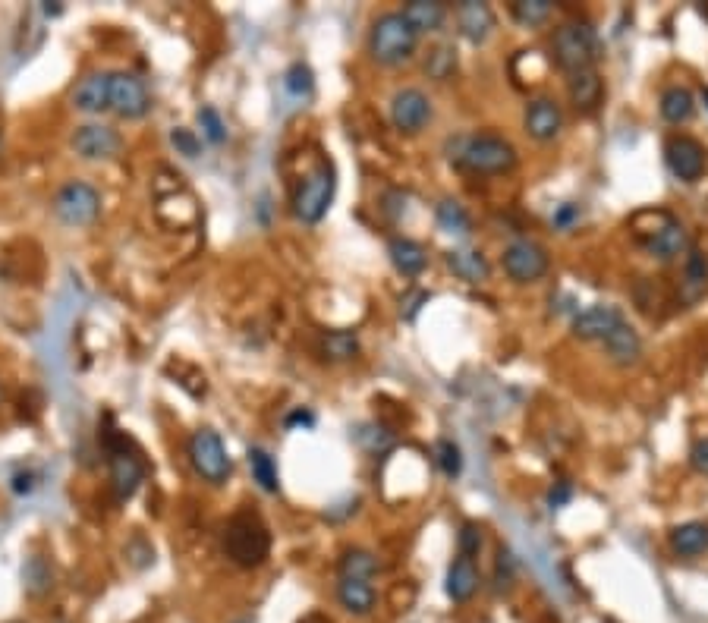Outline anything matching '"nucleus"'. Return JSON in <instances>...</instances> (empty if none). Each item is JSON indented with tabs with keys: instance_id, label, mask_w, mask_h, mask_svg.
<instances>
[{
	"instance_id": "aec40b11",
	"label": "nucleus",
	"mask_w": 708,
	"mask_h": 623,
	"mask_svg": "<svg viewBox=\"0 0 708 623\" xmlns=\"http://www.w3.org/2000/svg\"><path fill=\"white\" fill-rule=\"evenodd\" d=\"M444 589H447V598L450 601H469L472 595H476V589H479V570H476V564L469 561V557H454V564L447 567V583H444Z\"/></svg>"
},
{
	"instance_id": "e433bc0d",
	"label": "nucleus",
	"mask_w": 708,
	"mask_h": 623,
	"mask_svg": "<svg viewBox=\"0 0 708 623\" xmlns=\"http://www.w3.org/2000/svg\"><path fill=\"white\" fill-rule=\"evenodd\" d=\"M435 460H438V466H441V472H444L447 479H457L460 472H463V450L454 441L441 438L435 444Z\"/></svg>"
},
{
	"instance_id": "de8ad7c7",
	"label": "nucleus",
	"mask_w": 708,
	"mask_h": 623,
	"mask_svg": "<svg viewBox=\"0 0 708 623\" xmlns=\"http://www.w3.org/2000/svg\"><path fill=\"white\" fill-rule=\"evenodd\" d=\"M690 463L696 472H702V476H708V438L696 441L693 450H690Z\"/></svg>"
},
{
	"instance_id": "dca6fc26",
	"label": "nucleus",
	"mask_w": 708,
	"mask_h": 623,
	"mask_svg": "<svg viewBox=\"0 0 708 623\" xmlns=\"http://www.w3.org/2000/svg\"><path fill=\"white\" fill-rule=\"evenodd\" d=\"M624 321L627 318L617 306L598 303V306H589L579 312L570 328H573V337H579V340H605L617 325H624Z\"/></svg>"
},
{
	"instance_id": "72a5a7b5",
	"label": "nucleus",
	"mask_w": 708,
	"mask_h": 623,
	"mask_svg": "<svg viewBox=\"0 0 708 623\" xmlns=\"http://www.w3.org/2000/svg\"><path fill=\"white\" fill-rule=\"evenodd\" d=\"M321 353H325V359H331V362H347L359 353V340L350 331H331L321 337Z\"/></svg>"
},
{
	"instance_id": "a878e982",
	"label": "nucleus",
	"mask_w": 708,
	"mask_h": 623,
	"mask_svg": "<svg viewBox=\"0 0 708 623\" xmlns=\"http://www.w3.org/2000/svg\"><path fill=\"white\" fill-rule=\"evenodd\" d=\"M447 268L454 271L460 281L466 284H482L488 281V274H491V265L482 252L476 249H454V252H447Z\"/></svg>"
},
{
	"instance_id": "4468645a",
	"label": "nucleus",
	"mask_w": 708,
	"mask_h": 623,
	"mask_svg": "<svg viewBox=\"0 0 708 623\" xmlns=\"http://www.w3.org/2000/svg\"><path fill=\"white\" fill-rule=\"evenodd\" d=\"M523 130L535 139V142H551L561 136L564 130V111L554 98H535L526 104L523 114Z\"/></svg>"
},
{
	"instance_id": "9b49d317",
	"label": "nucleus",
	"mask_w": 708,
	"mask_h": 623,
	"mask_svg": "<svg viewBox=\"0 0 708 623\" xmlns=\"http://www.w3.org/2000/svg\"><path fill=\"white\" fill-rule=\"evenodd\" d=\"M70 145H73L76 158H82V161H111L120 155L123 139L114 126H107V123H85V126H76Z\"/></svg>"
},
{
	"instance_id": "39448f33",
	"label": "nucleus",
	"mask_w": 708,
	"mask_h": 623,
	"mask_svg": "<svg viewBox=\"0 0 708 623\" xmlns=\"http://www.w3.org/2000/svg\"><path fill=\"white\" fill-rule=\"evenodd\" d=\"M554 60L564 73L595 70L598 60V35L586 23H564L554 32Z\"/></svg>"
},
{
	"instance_id": "37998d69",
	"label": "nucleus",
	"mask_w": 708,
	"mask_h": 623,
	"mask_svg": "<svg viewBox=\"0 0 708 623\" xmlns=\"http://www.w3.org/2000/svg\"><path fill=\"white\" fill-rule=\"evenodd\" d=\"M579 218H583V208H579L576 202H564V205H557V211L551 214V227L554 230H570Z\"/></svg>"
},
{
	"instance_id": "5701e85b",
	"label": "nucleus",
	"mask_w": 708,
	"mask_h": 623,
	"mask_svg": "<svg viewBox=\"0 0 708 623\" xmlns=\"http://www.w3.org/2000/svg\"><path fill=\"white\" fill-rule=\"evenodd\" d=\"M388 255H391V265L406 277L422 274L428 265V252L416 240H410V236H394L388 243Z\"/></svg>"
},
{
	"instance_id": "c85d7f7f",
	"label": "nucleus",
	"mask_w": 708,
	"mask_h": 623,
	"mask_svg": "<svg viewBox=\"0 0 708 623\" xmlns=\"http://www.w3.org/2000/svg\"><path fill=\"white\" fill-rule=\"evenodd\" d=\"M693 111H696V98L690 89H683V85H671V89L661 95V117L668 123L680 126L693 117Z\"/></svg>"
},
{
	"instance_id": "3c124183",
	"label": "nucleus",
	"mask_w": 708,
	"mask_h": 623,
	"mask_svg": "<svg viewBox=\"0 0 708 623\" xmlns=\"http://www.w3.org/2000/svg\"><path fill=\"white\" fill-rule=\"evenodd\" d=\"M702 98H705V107H708V89H705V92H702Z\"/></svg>"
},
{
	"instance_id": "c03bdc74",
	"label": "nucleus",
	"mask_w": 708,
	"mask_h": 623,
	"mask_svg": "<svg viewBox=\"0 0 708 623\" xmlns=\"http://www.w3.org/2000/svg\"><path fill=\"white\" fill-rule=\"evenodd\" d=\"M425 303H428V293H425V290H416V293H410V296H406L403 303H400V312H403V318H406V321H413Z\"/></svg>"
},
{
	"instance_id": "a19ab883",
	"label": "nucleus",
	"mask_w": 708,
	"mask_h": 623,
	"mask_svg": "<svg viewBox=\"0 0 708 623\" xmlns=\"http://www.w3.org/2000/svg\"><path fill=\"white\" fill-rule=\"evenodd\" d=\"M482 542H485V535H482V526L479 523H463L460 535H457V545H460V557H476L482 551Z\"/></svg>"
},
{
	"instance_id": "f257e3e1",
	"label": "nucleus",
	"mask_w": 708,
	"mask_h": 623,
	"mask_svg": "<svg viewBox=\"0 0 708 623\" xmlns=\"http://www.w3.org/2000/svg\"><path fill=\"white\" fill-rule=\"evenodd\" d=\"M447 158L472 174H507L517 167V148L507 139L491 136V133H476V136H460L450 142Z\"/></svg>"
},
{
	"instance_id": "b1692460",
	"label": "nucleus",
	"mask_w": 708,
	"mask_h": 623,
	"mask_svg": "<svg viewBox=\"0 0 708 623\" xmlns=\"http://www.w3.org/2000/svg\"><path fill=\"white\" fill-rule=\"evenodd\" d=\"M337 601L347 614L366 617L375 608V586L366 579H340L337 583Z\"/></svg>"
},
{
	"instance_id": "4c0bfd02",
	"label": "nucleus",
	"mask_w": 708,
	"mask_h": 623,
	"mask_svg": "<svg viewBox=\"0 0 708 623\" xmlns=\"http://www.w3.org/2000/svg\"><path fill=\"white\" fill-rule=\"evenodd\" d=\"M454 67H457V51L454 48H447V45H441V48H435L432 51V57L425 60V73L432 76V79H447L450 73H454Z\"/></svg>"
},
{
	"instance_id": "423d86ee",
	"label": "nucleus",
	"mask_w": 708,
	"mask_h": 623,
	"mask_svg": "<svg viewBox=\"0 0 708 623\" xmlns=\"http://www.w3.org/2000/svg\"><path fill=\"white\" fill-rule=\"evenodd\" d=\"M104 450H107V469H111V488L117 501L126 504L145 482V463L130 447V441L117 432L104 435Z\"/></svg>"
},
{
	"instance_id": "2f4dec72",
	"label": "nucleus",
	"mask_w": 708,
	"mask_h": 623,
	"mask_svg": "<svg viewBox=\"0 0 708 623\" xmlns=\"http://www.w3.org/2000/svg\"><path fill=\"white\" fill-rule=\"evenodd\" d=\"M378 573L375 554L366 548H347L340 557V579H366L372 583V576Z\"/></svg>"
},
{
	"instance_id": "603ef678",
	"label": "nucleus",
	"mask_w": 708,
	"mask_h": 623,
	"mask_svg": "<svg viewBox=\"0 0 708 623\" xmlns=\"http://www.w3.org/2000/svg\"><path fill=\"white\" fill-rule=\"evenodd\" d=\"M0 155H4V139H0Z\"/></svg>"
},
{
	"instance_id": "20e7f679",
	"label": "nucleus",
	"mask_w": 708,
	"mask_h": 623,
	"mask_svg": "<svg viewBox=\"0 0 708 623\" xmlns=\"http://www.w3.org/2000/svg\"><path fill=\"white\" fill-rule=\"evenodd\" d=\"M337 192V170L328 158H318L309 174L299 180L296 192H293V214L296 221L303 224H318L328 214L331 202Z\"/></svg>"
},
{
	"instance_id": "f704fd0d",
	"label": "nucleus",
	"mask_w": 708,
	"mask_h": 623,
	"mask_svg": "<svg viewBox=\"0 0 708 623\" xmlns=\"http://www.w3.org/2000/svg\"><path fill=\"white\" fill-rule=\"evenodd\" d=\"M510 13H513V19H517V23L526 26V29L542 26L545 19L551 16V0H513Z\"/></svg>"
},
{
	"instance_id": "09e8293b",
	"label": "nucleus",
	"mask_w": 708,
	"mask_h": 623,
	"mask_svg": "<svg viewBox=\"0 0 708 623\" xmlns=\"http://www.w3.org/2000/svg\"><path fill=\"white\" fill-rule=\"evenodd\" d=\"M35 479H38V476H35V472H29V469H26V472H16V476H13V491H16V494H32L35 485H38Z\"/></svg>"
},
{
	"instance_id": "7c9ffc66",
	"label": "nucleus",
	"mask_w": 708,
	"mask_h": 623,
	"mask_svg": "<svg viewBox=\"0 0 708 623\" xmlns=\"http://www.w3.org/2000/svg\"><path fill=\"white\" fill-rule=\"evenodd\" d=\"M705 287H708V259L705 252L690 249V259H686V271H683V299L686 303H696L705 293Z\"/></svg>"
},
{
	"instance_id": "9d476101",
	"label": "nucleus",
	"mask_w": 708,
	"mask_h": 623,
	"mask_svg": "<svg viewBox=\"0 0 708 623\" xmlns=\"http://www.w3.org/2000/svg\"><path fill=\"white\" fill-rule=\"evenodd\" d=\"M111 111L123 120H142L152 111V92L142 76L130 70L111 73Z\"/></svg>"
},
{
	"instance_id": "a18cd8bd",
	"label": "nucleus",
	"mask_w": 708,
	"mask_h": 623,
	"mask_svg": "<svg viewBox=\"0 0 708 623\" xmlns=\"http://www.w3.org/2000/svg\"><path fill=\"white\" fill-rule=\"evenodd\" d=\"M570 498H573V485L570 482H554V488L548 491V507L561 510Z\"/></svg>"
},
{
	"instance_id": "0eeeda50",
	"label": "nucleus",
	"mask_w": 708,
	"mask_h": 623,
	"mask_svg": "<svg viewBox=\"0 0 708 623\" xmlns=\"http://www.w3.org/2000/svg\"><path fill=\"white\" fill-rule=\"evenodd\" d=\"M186 454H189V463L202 482L218 488L230 479L233 463H230V454H227L221 435L214 432V428H199V432H192V438L186 444Z\"/></svg>"
},
{
	"instance_id": "58836bf2",
	"label": "nucleus",
	"mask_w": 708,
	"mask_h": 623,
	"mask_svg": "<svg viewBox=\"0 0 708 623\" xmlns=\"http://www.w3.org/2000/svg\"><path fill=\"white\" fill-rule=\"evenodd\" d=\"M170 145H174L177 155H183V158H199L202 155V139L192 130H186V126H174V130H170Z\"/></svg>"
},
{
	"instance_id": "f8f14e48",
	"label": "nucleus",
	"mask_w": 708,
	"mask_h": 623,
	"mask_svg": "<svg viewBox=\"0 0 708 623\" xmlns=\"http://www.w3.org/2000/svg\"><path fill=\"white\" fill-rule=\"evenodd\" d=\"M428 120H432V101H428L425 92L419 89H400L391 98V123L394 130L403 136H416L422 133Z\"/></svg>"
},
{
	"instance_id": "8fccbe9b",
	"label": "nucleus",
	"mask_w": 708,
	"mask_h": 623,
	"mask_svg": "<svg viewBox=\"0 0 708 623\" xmlns=\"http://www.w3.org/2000/svg\"><path fill=\"white\" fill-rule=\"evenodd\" d=\"M45 13H48V16H57V13H63V7H51V4H45Z\"/></svg>"
},
{
	"instance_id": "bb28decb",
	"label": "nucleus",
	"mask_w": 708,
	"mask_h": 623,
	"mask_svg": "<svg viewBox=\"0 0 708 623\" xmlns=\"http://www.w3.org/2000/svg\"><path fill=\"white\" fill-rule=\"evenodd\" d=\"M281 89H284V95H287L296 107L306 104V101L315 95V73H312L309 63H303V60L290 63L287 73H284V79H281Z\"/></svg>"
},
{
	"instance_id": "c756f323",
	"label": "nucleus",
	"mask_w": 708,
	"mask_h": 623,
	"mask_svg": "<svg viewBox=\"0 0 708 623\" xmlns=\"http://www.w3.org/2000/svg\"><path fill=\"white\" fill-rule=\"evenodd\" d=\"M23 586L35 598L51 592V586H54V567H51V561H48L45 554H29L26 557V564H23Z\"/></svg>"
},
{
	"instance_id": "49530a36",
	"label": "nucleus",
	"mask_w": 708,
	"mask_h": 623,
	"mask_svg": "<svg viewBox=\"0 0 708 623\" xmlns=\"http://www.w3.org/2000/svg\"><path fill=\"white\" fill-rule=\"evenodd\" d=\"M284 428L287 432H293V428H315V413L303 410V406H296V410L284 419Z\"/></svg>"
},
{
	"instance_id": "f03ea898",
	"label": "nucleus",
	"mask_w": 708,
	"mask_h": 623,
	"mask_svg": "<svg viewBox=\"0 0 708 623\" xmlns=\"http://www.w3.org/2000/svg\"><path fill=\"white\" fill-rule=\"evenodd\" d=\"M419 48V35L413 32V26L406 23V16L400 10L381 13L372 32H369V54L381 63V67H400L406 63Z\"/></svg>"
},
{
	"instance_id": "393cba45",
	"label": "nucleus",
	"mask_w": 708,
	"mask_h": 623,
	"mask_svg": "<svg viewBox=\"0 0 708 623\" xmlns=\"http://www.w3.org/2000/svg\"><path fill=\"white\" fill-rule=\"evenodd\" d=\"M400 13L406 16V23L413 26L416 35H422V32H441L444 19H447V7L438 4V0H410V4H406Z\"/></svg>"
},
{
	"instance_id": "412c9836",
	"label": "nucleus",
	"mask_w": 708,
	"mask_h": 623,
	"mask_svg": "<svg viewBox=\"0 0 708 623\" xmlns=\"http://www.w3.org/2000/svg\"><path fill=\"white\" fill-rule=\"evenodd\" d=\"M602 343H605L611 362H617V365H636L642 359V337L633 325H627V321L624 325H617Z\"/></svg>"
},
{
	"instance_id": "79ce46f5",
	"label": "nucleus",
	"mask_w": 708,
	"mask_h": 623,
	"mask_svg": "<svg viewBox=\"0 0 708 623\" xmlns=\"http://www.w3.org/2000/svg\"><path fill=\"white\" fill-rule=\"evenodd\" d=\"M359 441H362V447H369L372 454H384V450L394 444V435L381 425H366V428H359Z\"/></svg>"
},
{
	"instance_id": "6ab92c4d",
	"label": "nucleus",
	"mask_w": 708,
	"mask_h": 623,
	"mask_svg": "<svg viewBox=\"0 0 708 623\" xmlns=\"http://www.w3.org/2000/svg\"><path fill=\"white\" fill-rule=\"evenodd\" d=\"M671 551L677 557H702L708 551V523L705 520H690V523H680L671 529Z\"/></svg>"
},
{
	"instance_id": "2eb2a0df",
	"label": "nucleus",
	"mask_w": 708,
	"mask_h": 623,
	"mask_svg": "<svg viewBox=\"0 0 708 623\" xmlns=\"http://www.w3.org/2000/svg\"><path fill=\"white\" fill-rule=\"evenodd\" d=\"M73 107L79 114H104V111H111V73L107 70H95V73H85L79 82H76V89L70 95Z\"/></svg>"
},
{
	"instance_id": "ddd939ff",
	"label": "nucleus",
	"mask_w": 708,
	"mask_h": 623,
	"mask_svg": "<svg viewBox=\"0 0 708 623\" xmlns=\"http://www.w3.org/2000/svg\"><path fill=\"white\" fill-rule=\"evenodd\" d=\"M664 158L671 174L683 183H696L705 174V148L693 136H671L664 145Z\"/></svg>"
},
{
	"instance_id": "c9c22d12",
	"label": "nucleus",
	"mask_w": 708,
	"mask_h": 623,
	"mask_svg": "<svg viewBox=\"0 0 708 623\" xmlns=\"http://www.w3.org/2000/svg\"><path fill=\"white\" fill-rule=\"evenodd\" d=\"M196 120H199V130H202V139L208 142V145H224L227 142V123L221 120V114L214 111L211 104H205V107H199V114H196Z\"/></svg>"
},
{
	"instance_id": "ea45409f",
	"label": "nucleus",
	"mask_w": 708,
	"mask_h": 623,
	"mask_svg": "<svg viewBox=\"0 0 708 623\" xmlns=\"http://www.w3.org/2000/svg\"><path fill=\"white\" fill-rule=\"evenodd\" d=\"M513 579H517V557H513L510 548H501L498 551V564H495V586H498V592H507L513 586Z\"/></svg>"
},
{
	"instance_id": "4be33fe9",
	"label": "nucleus",
	"mask_w": 708,
	"mask_h": 623,
	"mask_svg": "<svg viewBox=\"0 0 708 623\" xmlns=\"http://www.w3.org/2000/svg\"><path fill=\"white\" fill-rule=\"evenodd\" d=\"M570 101L579 114H592L598 104H602V92H605V85H602V76H598V70H583V73H573L570 76Z\"/></svg>"
},
{
	"instance_id": "7ed1b4c3",
	"label": "nucleus",
	"mask_w": 708,
	"mask_h": 623,
	"mask_svg": "<svg viewBox=\"0 0 708 623\" xmlns=\"http://www.w3.org/2000/svg\"><path fill=\"white\" fill-rule=\"evenodd\" d=\"M224 551L236 567H262L271 551V535L255 513H236L224 532Z\"/></svg>"
},
{
	"instance_id": "6e6552de",
	"label": "nucleus",
	"mask_w": 708,
	"mask_h": 623,
	"mask_svg": "<svg viewBox=\"0 0 708 623\" xmlns=\"http://www.w3.org/2000/svg\"><path fill=\"white\" fill-rule=\"evenodd\" d=\"M54 214L67 227H92L101 218V192L85 180L63 183L54 196Z\"/></svg>"
},
{
	"instance_id": "473e14b6",
	"label": "nucleus",
	"mask_w": 708,
	"mask_h": 623,
	"mask_svg": "<svg viewBox=\"0 0 708 623\" xmlns=\"http://www.w3.org/2000/svg\"><path fill=\"white\" fill-rule=\"evenodd\" d=\"M435 221L441 227V233H450V236H466L472 230V221H469V214L460 202L454 199H444L438 202L435 208Z\"/></svg>"
},
{
	"instance_id": "1a4fd4ad",
	"label": "nucleus",
	"mask_w": 708,
	"mask_h": 623,
	"mask_svg": "<svg viewBox=\"0 0 708 623\" xmlns=\"http://www.w3.org/2000/svg\"><path fill=\"white\" fill-rule=\"evenodd\" d=\"M501 262H504V271L510 281H517V284H535V281H542V277L548 274L551 268V259H548V252L542 243H535V240H513L504 255H501Z\"/></svg>"
},
{
	"instance_id": "f3484780",
	"label": "nucleus",
	"mask_w": 708,
	"mask_h": 623,
	"mask_svg": "<svg viewBox=\"0 0 708 623\" xmlns=\"http://www.w3.org/2000/svg\"><path fill=\"white\" fill-rule=\"evenodd\" d=\"M457 26L466 41L482 45V41H488V35L495 32V13H491V7L482 4V0H463L457 7Z\"/></svg>"
},
{
	"instance_id": "cd10ccee",
	"label": "nucleus",
	"mask_w": 708,
	"mask_h": 623,
	"mask_svg": "<svg viewBox=\"0 0 708 623\" xmlns=\"http://www.w3.org/2000/svg\"><path fill=\"white\" fill-rule=\"evenodd\" d=\"M249 472H252V482L259 485L265 494H277L281 491V476H277V463L274 457L268 454L265 447H249Z\"/></svg>"
},
{
	"instance_id": "a211bd4d",
	"label": "nucleus",
	"mask_w": 708,
	"mask_h": 623,
	"mask_svg": "<svg viewBox=\"0 0 708 623\" xmlns=\"http://www.w3.org/2000/svg\"><path fill=\"white\" fill-rule=\"evenodd\" d=\"M646 249L655 255L658 262H674V259H680L686 249H690V236H686V227H683L677 218H671L668 224L658 227V230L649 236Z\"/></svg>"
}]
</instances>
